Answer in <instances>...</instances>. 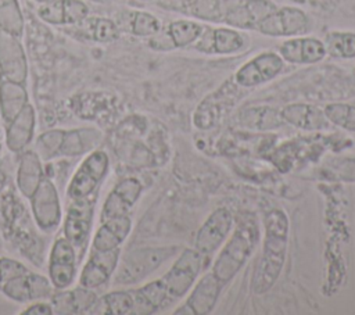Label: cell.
I'll return each instance as SVG.
<instances>
[{"label": "cell", "instance_id": "7402d4cb", "mask_svg": "<svg viewBox=\"0 0 355 315\" xmlns=\"http://www.w3.org/2000/svg\"><path fill=\"white\" fill-rule=\"evenodd\" d=\"M96 300V293L83 286L71 290H60L58 293H53L49 298L54 314H89Z\"/></svg>", "mask_w": 355, "mask_h": 315}, {"label": "cell", "instance_id": "b9f144b4", "mask_svg": "<svg viewBox=\"0 0 355 315\" xmlns=\"http://www.w3.org/2000/svg\"><path fill=\"white\" fill-rule=\"evenodd\" d=\"M158 4L166 10L187 14L197 0H157Z\"/></svg>", "mask_w": 355, "mask_h": 315}, {"label": "cell", "instance_id": "836d02e7", "mask_svg": "<svg viewBox=\"0 0 355 315\" xmlns=\"http://www.w3.org/2000/svg\"><path fill=\"white\" fill-rule=\"evenodd\" d=\"M323 43L326 53L334 58H355V32H329Z\"/></svg>", "mask_w": 355, "mask_h": 315}, {"label": "cell", "instance_id": "60d3db41", "mask_svg": "<svg viewBox=\"0 0 355 315\" xmlns=\"http://www.w3.org/2000/svg\"><path fill=\"white\" fill-rule=\"evenodd\" d=\"M148 46L154 50H159V51H168V50H172L175 49L168 33H166V29L165 31H159L157 32L155 35H153L148 40Z\"/></svg>", "mask_w": 355, "mask_h": 315}, {"label": "cell", "instance_id": "ac0fdd59", "mask_svg": "<svg viewBox=\"0 0 355 315\" xmlns=\"http://www.w3.org/2000/svg\"><path fill=\"white\" fill-rule=\"evenodd\" d=\"M89 15L80 0H50L37 8V17L51 25H78Z\"/></svg>", "mask_w": 355, "mask_h": 315}, {"label": "cell", "instance_id": "3957f363", "mask_svg": "<svg viewBox=\"0 0 355 315\" xmlns=\"http://www.w3.org/2000/svg\"><path fill=\"white\" fill-rule=\"evenodd\" d=\"M180 250L179 246L139 247L119 257L114 283L130 286L141 282Z\"/></svg>", "mask_w": 355, "mask_h": 315}, {"label": "cell", "instance_id": "f1b7e54d", "mask_svg": "<svg viewBox=\"0 0 355 315\" xmlns=\"http://www.w3.org/2000/svg\"><path fill=\"white\" fill-rule=\"evenodd\" d=\"M133 298L128 290H114L97 297L89 314L97 315H132Z\"/></svg>", "mask_w": 355, "mask_h": 315}, {"label": "cell", "instance_id": "7a4b0ae2", "mask_svg": "<svg viewBox=\"0 0 355 315\" xmlns=\"http://www.w3.org/2000/svg\"><path fill=\"white\" fill-rule=\"evenodd\" d=\"M259 241V225L252 214H241L236 219L234 230L218 254L212 273L222 282L232 280L245 265Z\"/></svg>", "mask_w": 355, "mask_h": 315}, {"label": "cell", "instance_id": "ab89813d", "mask_svg": "<svg viewBox=\"0 0 355 315\" xmlns=\"http://www.w3.org/2000/svg\"><path fill=\"white\" fill-rule=\"evenodd\" d=\"M19 314L21 315H54V311L50 301L37 300V301H32V304H29Z\"/></svg>", "mask_w": 355, "mask_h": 315}, {"label": "cell", "instance_id": "74e56055", "mask_svg": "<svg viewBox=\"0 0 355 315\" xmlns=\"http://www.w3.org/2000/svg\"><path fill=\"white\" fill-rule=\"evenodd\" d=\"M161 31L159 19L146 11H133L129 19V32L140 37H151Z\"/></svg>", "mask_w": 355, "mask_h": 315}, {"label": "cell", "instance_id": "5b68a950", "mask_svg": "<svg viewBox=\"0 0 355 315\" xmlns=\"http://www.w3.org/2000/svg\"><path fill=\"white\" fill-rule=\"evenodd\" d=\"M204 257L196 248H184L169 271L161 278L168 303L182 298L194 284L201 272Z\"/></svg>", "mask_w": 355, "mask_h": 315}, {"label": "cell", "instance_id": "4316f807", "mask_svg": "<svg viewBox=\"0 0 355 315\" xmlns=\"http://www.w3.org/2000/svg\"><path fill=\"white\" fill-rule=\"evenodd\" d=\"M29 103L25 83L0 75V115L7 125Z\"/></svg>", "mask_w": 355, "mask_h": 315}, {"label": "cell", "instance_id": "484cf974", "mask_svg": "<svg viewBox=\"0 0 355 315\" xmlns=\"http://www.w3.org/2000/svg\"><path fill=\"white\" fill-rule=\"evenodd\" d=\"M42 162L43 161L39 158L33 148H25L21 154L17 169V187L19 193L26 198H29L35 193L42 179L44 178Z\"/></svg>", "mask_w": 355, "mask_h": 315}, {"label": "cell", "instance_id": "4dcf8cb0", "mask_svg": "<svg viewBox=\"0 0 355 315\" xmlns=\"http://www.w3.org/2000/svg\"><path fill=\"white\" fill-rule=\"evenodd\" d=\"M239 1L240 0H197L187 14L202 21L223 22L227 12Z\"/></svg>", "mask_w": 355, "mask_h": 315}, {"label": "cell", "instance_id": "4fadbf2b", "mask_svg": "<svg viewBox=\"0 0 355 315\" xmlns=\"http://www.w3.org/2000/svg\"><path fill=\"white\" fill-rule=\"evenodd\" d=\"M0 75L25 83L28 78V60L18 36L0 29Z\"/></svg>", "mask_w": 355, "mask_h": 315}, {"label": "cell", "instance_id": "52a82bcc", "mask_svg": "<svg viewBox=\"0 0 355 315\" xmlns=\"http://www.w3.org/2000/svg\"><path fill=\"white\" fill-rule=\"evenodd\" d=\"M29 200L36 226L47 233L55 230L62 219L61 200L55 185L44 176Z\"/></svg>", "mask_w": 355, "mask_h": 315}, {"label": "cell", "instance_id": "9c48e42d", "mask_svg": "<svg viewBox=\"0 0 355 315\" xmlns=\"http://www.w3.org/2000/svg\"><path fill=\"white\" fill-rule=\"evenodd\" d=\"M233 222V215L227 208L220 207L212 211L196 235L194 248L204 258L211 257L229 236Z\"/></svg>", "mask_w": 355, "mask_h": 315}, {"label": "cell", "instance_id": "9a60e30c", "mask_svg": "<svg viewBox=\"0 0 355 315\" xmlns=\"http://www.w3.org/2000/svg\"><path fill=\"white\" fill-rule=\"evenodd\" d=\"M119 257H121L119 248L110 250V251L92 250L87 261L85 262L80 271L79 286L94 290L105 284L114 275Z\"/></svg>", "mask_w": 355, "mask_h": 315}, {"label": "cell", "instance_id": "2e32d148", "mask_svg": "<svg viewBox=\"0 0 355 315\" xmlns=\"http://www.w3.org/2000/svg\"><path fill=\"white\" fill-rule=\"evenodd\" d=\"M225 283H222L212 272L205 273L198 283L194 286L193 291L184 301V304L175 311L179 314H190V315H207L209 314L220 296Z\"/></svg>", "mask_w": 355, "mask_h": 315}, {"label": "cell", "instance_id": "ee69618b", "mask_svg": "<svg viewBox=\"0 0 355 315\" xmlns=\"http://www.w3.org/2000/svg\"><path fill=\"white\" fill-rule=\"evenodd\" d=\"M0 247H1V241H0Z\"/></svg>", "mask_w": 355, "mask_h": 315}, {"label": "cell", "instance_id": "7bdbcfd3", "mask_svg": "<svg viewBox=\"0 0 355 315\" xmlns=\"http://www.w3.org/2000/svg\"><path fill=\"white\" fill-rule=\"evenodd\" d=\"M35 1H37V3L43 4V3H47V1H50V0H35Z\"/></svg>", "mask_w": 355, "mask_h": 315}, {"label": "cell", "instance_id": "7c38bea8", "mask_svg": "<svg viewBox=\"0 0 355 315\" xmlns=\"http://www.w3.org/2000/svg\"><path fill=\"white\" fill-rule=\"evenodd\" d=\"M0 290L15 303H32L50 298L53 294V284L49 278L28 271L7 280Z\"/></svg>", "mask_w": 355, "mask_h": 315}, {"label": "cell", "instance_id": "603a6c76", "mask_svg": "<svg viewBox=\"0 0 355 315\" xmlns=\"http://www.w3.org/2000/svg\"><path fill=\"white\" fill-rule=\"evenodd\" d=\"M132 229V219L129 215L115 216L101 221L92 240V250L110 251L119 248Z\"/></svg>", "mask_w": 355, "mask_h": 315}, {"label": "cell", "instance_id": "cb8c5ba5", "mask_svg": "<svg viewBox=\"0 0 355 315\" xmlns=\"http://www.w3.org/2000/svg\"><path fill=\"white\" fill-rule=\"evenodd\" d=\"M280 115L284 122L305 130H320L330 125L323 110L305 103L288 104L280 111Z\"/></svg>", "mask_w": 355, "mask_h": 315}, {"label": "cell", "instance_id": "30bf717a", "mask_svg": "<svg viewBox=\"0 0 355 315\" xmlns=\"http://www.w3.org/2000/svg\"><path fill=\"white\" fill-rule=\"evenodd\" d=\"M284 67V60L273 51H265L245 64L234 74V80L241 87H254L276 78Z\"/></svg>", "mask_w": 355, "mask_h": 315}, {"label": "cell", "instance_id": "e575fe53", "mask_svg": "<svg viewBox=\"0 0 355 315\" xmlns=\"http://www.w3.org/2000/svg\"><path fill=\"white\" fill-rule=\"evenodd\" d=\"M0 29L18 37L24 33V15L18 0H0Z\"/></svg>", "mask_w": 355, "mask_h": 315}, {"label": "cell", "instance_id": "44dd1931", "mask_svg": "<svg viewBox=\"0 0 355 315\" xmlns=\"http://www.w3.org/2000/svg\"><path fill=\"white\" fill-rule=\"evenodd\" d=\"M36 112L28 103L8 124L6 129V146L12 153H22L33 139Z\"/></svg>", "mask_w": 355, "mask_h": 315}, {"label": "cell", "instance_id": "d6a6232c", "mask_svg": "<svg viewBox=\"0 0 355 315\" xmlns=\"http://www.w3.org/2000/svg\"><path fill=\"white\" fill-rule=\"evenodd\" d=\"M204 26L189 19H178L168 25L166 33L175 49L193 44L201 35Z\"/></svg>", "mask_w": 355, "mask_h": 315}, {"label": "cell", "instance_id": "5bb4252c", "mask_svg": "<svg viewBox=\"0 0 355 315\" xmlns=\"http://www.w3.org/2000/svg\"><path fill=\"white\" fill-rule=\"evenodd\" d=\"M141 191L143 186L139 179L133 176L121 179L105 197L101 207L100 221L129 215V211L139 200Z\"/></svg>", "mask_w": 355, "mask_h": 315}, {"label": "cell", "instance_id": "d4e9b609", "mask_svg": "<svg viewBox=\"0 0 355 315\" xmlns=\"http://www.w3.org/2000/svg\"><path fill=\"white\" fill-rule=\"evenodd\" d=\"M129 291L133 298L132 315H150L169 304L161 278Z\"/></svg>", "mask_w": 355, "mask_h": 315}, {"label": "cell", "instance_id": "ba28073f", "mask_svg": "<svg viewBox=\"0 0 355 315\" xmlns=\"http://www.w3.org/2000/svg\"><path fill=\"white\" fill-rule=\"evenodd\" d=\"M78 254L71 241L65 237H58L49 254V279L54 289L64 290L72 286L76 278Z\"/></svg>", "mask_w": 355, "mask_h": 315}, {"label": "cell", "instance_id": "f35d334b", "mask_svg": "<svg viewBox=\"0 0 355 315\" xmlns=\"http://www.w3.org/2000/svg\"><path fill=\"white\" fill-rule=\"evenodd\" d=\"M29 269L19 261L8 257H0V287L14 276L28 272Z\"/></svg>", "mask_w": 355, "mask_h": 315}, {"label": "cell", "instance_id": "d6986e66", "mask_svg": "<svg viewBox=\"0 0 355 315\" xmlns=\"http://www.w3.org/2000/svg\"><path fill=\"white\" fill-rule=\"evenodd\" d=\"M277 7L269 0H240L225 17V24L237 29L255 31L259 22Z\"/></svg>", "mask_w": 355, "mask_h": 315}, {"label": "cell", "instance_id": "e0dca14e", "mask_svg": "<svg viewBox=\"0 0 355 315\" xmlns=\"http://www.w3.org/2000/svg\"><path fill=\"white\" fill-rule=\"evenodd\" d=\"M244 46V37L233 28H204L194 42L196 50L205 54H232Z\"/></svg>", "mask_w": 355, "mask_h": 315}, {"label": "cell", "instance_id": "ffe728a7", "mask_svg": "<svg viewBox=\"0 0 355 315\" xmlns=\"http://www.w3.org/2000/svg\"><path fill=\"white\" fill-rule=\"evenodd\" d=\"M326 54L324 43L316 37H293L279 47V56L290 64H316Z\"/></svg>", "mask_w": 355, "mask_h": 315}, {"label": "cell", "instance_id": "8fae6325", "mask_svg": "<svg viewBox=\"0 0 355 315\" xmlns=\"http://www.w3.org/2000/svg\"><path fill=\"white\" fill-rule=\"evenodd\" d=\"M308 15L297 7H277L263 18L255 31L266 36H297L306 32Z\"/></svg>", "mask_w": 355, "mask_h": 315}, {"label": "cell", "instance_id": "1f68e13d", "mask_svg": "<svg viewBox=\"0 0 355 315\" xmlns=\"http://www.w3.org/2000/svg\"><path fill=\"white\" fill-rule=\"evenodd\" d=\"M243 125L252 129H273L284 124L280 111H276L270 107H251L241 112L240 117Z\"/></svg>", "mask_w": 355, "mask_h": 315}, {"label": "cell", "instance_id": "d590c367", "mask_svg": "<svg viewBox=\"0 0 355 315\" xmlns=\"http://www.w3.org/2000/svg\"><path fill=\"white\" fill-rule=\"evenodd\" d=\"M64 133V129H50L37 136L33 150L42 161H50L60 155Z\"/></svg>", "mask_w": 355, "mask_h": 315}, {"label": "cell", "instance_id": "277c9868", "mask_svg": "<svg viewBox=\"0 0 355 315\" xmlns=\"http://www.w3.org/2000/svg\"><path fill=\"white\" fill-rule=\"evenodd\" d=\"M110 169L108 154L103 150H93L85 157L73 172L67 194L71 200H79L94 194L98 185L105 178Z\"/></svg>", "mask_w": 355, "mask_h": 315}, {"label": "cell", "instance_id": "8d00e7d4", "mask_svg": "<svg viewBox=\"0 0 355 315\" xmlns=\"http://www.w3.org/2000/svg\"><path fill=\"white\" fill-rule=\"evenodd\" d=\"M330 124L349 132H355V104L330 103L323 108Z\"/></svg>", "mask_w": 355, "mask_h": 315}, {"label": "cell", "instance_id": "8992f818", "mask_svg": "<svg viewBox=\"0 0 355 315\" xmlns=\"http://www.w3.org/2000/svg\"><path fill=\"white\" fill-rule=\"evenodd\" d=\"M94 207L96 197L93 194L85 198L72 200L64 219V237L68 239L75 250L80 251V254H83L90 239Z\"/></svg>", "mask_w": 355, "mask_h": 315}, {"label": "cell", "instance_id": "f546056e", "mask_svg": "<svg viewBox=\"0 0 355 315\" xmlns=\"http://www.w3.org/2000/svg\"><path fill=\"white\" fill-rule=\"evenodd\" d=\"M80 31L92 40L98 43H110L118 39L119 29L116 24L110 18L103 17H86L78 24Z\"/></svg>", "mask_w": 355, "mask_h": 315}, {"label": "cell", "instance_id": "83f0119b", "mask_svg": "<svg viewBox=\"0 0 355 315\" xmlns=\"http://www.w3.org/2000/svg\"><path fill=\"white\" fill-rule=\"evenodd\" d=\"M100 140V133L93 128L69 129L64 133V140L61 144L60 155L62 157H76L87 151H93L94 146Z\"/></svg>", "mask_w": 355, "mask_h": 315}, {"label": "cell", "instance_id": "6da1fadb", "mask_svg": "<svg viewBox=\"0 0 355 315\" xmlns=\"http://www.w3.org/2000/svg\"><path fill=\"white\" fill-rule=\"evenodd\" d=\"M265 237L262 255L255 266L251 287L254 293H266L279 279L284 265L288 241V218L282 210H272L263 219Z\"/></svg>", "mask_w": 355, "mask_h": 315}, {"label": "cell", "instance_id": "f6af8a7d", "mask_svg": "<svg viewBox=\"0 0 355 315\" xmlns=\"http://www.w3.org/2000/svg\"><path fill=\"white\" fill-rule=\"evenodd\" d=\"M144 1H150V0H144Z\"/></svg>", "mask_w": 355, "mask_h": 315}]
</instances>
